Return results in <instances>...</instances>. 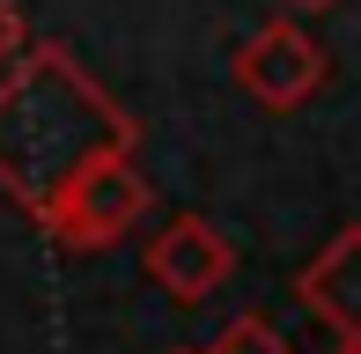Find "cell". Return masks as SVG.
<instances>
[]
</instances>
